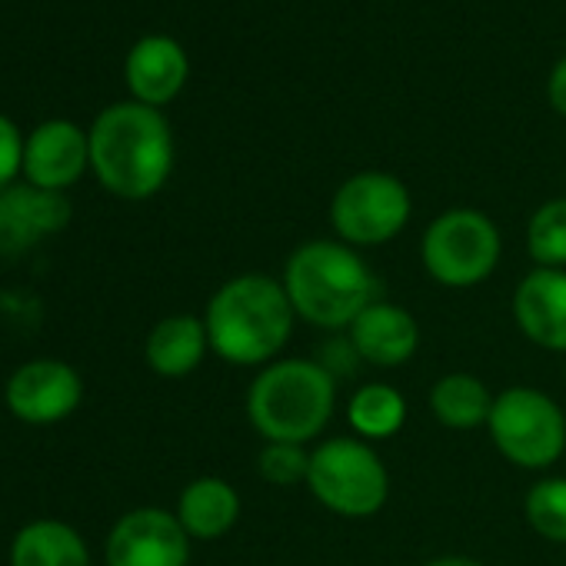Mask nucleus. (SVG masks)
<instances>
[{"label":"nucleus","instance_id":"23","mask_svg":"<svg viewBox=\"0 0 566 566\" xmlns=\"http://www.w3.org/2000/svg\"><path fill=\"white\" fill-rule=\"evenodd\" d=\"M307 470H311V450L301 443H263L256 453L260 480L283 490L307 483Z\"/></svg>","mask_w":566,"mask_h":566},{"label":"nucleus","instance_id":"14","mask_svg":"<svg viewBox=\"0 0 566 566\" xmlns=\"http://www.w3.org/2000/svg\"><path fill=\"white\" fill-rule=\"evenodd\" d=\"M71 223V200L61 190L18 184L0 190V253L31 250L41 237L61 233Z\"/></svg>","mask_w":566,"mask_h":566},{"label":"nucleus","instance_id":"24","mask_svg":"<svg viewBox=\"0 0 566 566\" xmlns=\"http://www.w3.org/2000/svg\"><path fill=\"white\" fill-rule=\"evenodd\" d=\"M24 140L21 127L0 114V190L14 187L18 174H24Z\"/></svg>","mask_w":566,"mask_h":566},{"label":"nucleus","instance_id":"7","mask_svg":"<svg viewBox=\"0 0 566 566\" xmlns=\"http://www.w3.org/2000/svg\"><path fill=\"white\" fill-rule=\"evenodd\" d=\"M486 433L496 453L530 473H543L566 453V413L536 387H506L493 397Z\"/></svg>","mask_w":566,"mask_h":566},{"label":"nucleus","instance_id":"10","mask_svg":"<svg viewBox=\"0 0 566 566\" xmlns=\"http://www.w3.org/2000/svg\"><path fill=\"white\" fill-rule=\"evenodd\" d=\"M84 400L81 374L64 360H31L18 367L4 387L8 410L34 427L67 420Z\"/></svg>","mask_w":566,"mask_h":566},{"label":"nucleus","instance_id":"2","mask_svg":"<svg viewBox=\"0 0 566 566\" xmlns=\"http://www.w3.org/2000/svg\"><path fill=\"white\" fill-rule=\"evenodd\" d=\"M297 321L327 331L347 334L350 324L377 301V276L364 253L344 240L317 237L291 250L280 273Z\"/></svg>","mask_w":566,"mask_h":566},{"label":"nucleus","instance_id":"15","mask_svg":"<svg viewBox=\"0 0 566 566\" xmlns=\"http://www.w3.org/2000/svg\"><path fill=\"white\" fill-rule=\"evenodd\" d=\"M187 74H190V61L184 48L167 34L140 38L127 51V61H124V77H127L134 101L157 107V111L184 91Z\"/></svg>","mask_w":566,"mask_h":566},{"label":"nucleus","instance_id":"11","mask_svg":"<svg viewBox=\"0 0 566 566\" xmlns=\"http://www.w3.org/2000/svg\"><path fill=\"white\" fill-rule=\"evenodd\" d=\"M91 167V137L74 120H44L24 140V177L41 190H67Z\"/></svg>","mask_w":566,"mask_h":566},{"label":"nucleus","instance_id":"25","mask_svg":"<svg viewBox=\"0 0 566 566\" xmlns=\"http://www.w3.org/2000/svg\"><path fill=\"white\" fill-rule=\"evenodd\" d=\"M546 94H549V104L559 117H566V57L553 67L549 74V84H546Z\"/></svg>","mask_w":566,"mask_h":566},{"label":"nucleus","instance_id":"6","mask_svg":"<svg viewBox=\"0 0 566 566\" xmlns=\"http://www.w3.org/2000/svg\"><path fill=\"white\" fill-rule=\"evenodd\" d=\"M500 256V227L476 207H450L437 213L420 240V263L427 276L447 291L480 287L496 273Z\"/></svg>","mask_w":566,"mask_h":566},{"label":"nucleus","instance_id":"4","mask_svg":"<svg viewBox=\"0 0 566 566\" xmlns=\"http://www.w3.org/2000/svg\"><path fill=\"white\" fill-rule=\"evenodd\" d=\"M263 443H314L337 410V374L314 357H280L256 370L243 400Z\"/></svg>","mask_w":566,"mask_h":566},{"label":"nucleus","instance_id":"9","mask_svg":"<svg viewBox=\"0 0 566 566\" xmlns=\"http://www.w3.org/2000/svg\"><path fill=\"white\" fill-rule=\"evenodd\" d=\"M104 556L107 566H187L190 536L174 510L137 506L114 523Z\"/></svg>","mask_w":566,"mask_h":566},{"label":"nucleus","instance_id":"5","mask_svg":"<svg viewBox=\"0 0 566 566\" xmlns=\"http://www.w3.org/2000/svg\"><path fill=\"white\" fill-rule=\"evenodd\" d=\"M311 496L334 516L370 520L390 500V470L374 443L360 437H327L311 447L307 483Z\"/></svg>","mask_w":566,"mask_h":566},{"label":"nucleus","instance_id":"18","mask_svg":"<svg viewBox=\"0 0 566 566\" xmlns=\"http://www.w3.org/2000/svg\"><path fill=\"white\" fill-rule=\"evenodd\" d=\"M493 397L496 394L476 374L453 370V374H443V377L433 380L430 410H433L440 427L467 433V430L486 427L490 410H493Z\"/></svg>","mask_w":566,"mask_h":566},{"label":"nucleus","instance_id":"26","mask_svg":"<svg viewBox=\"0 0 566 566\" xmlns=\"http://www.w3.org/2000/svg\"><path fill=\"white\" fill-rule=\"evenodd\" d=\"M420 566H483V563H480V559H473V556L447 553V556H433V559H427V563H420Z\"/></svg>","mask_w":566,"mask_h":566},{"label":"nucleus","instance_id":"8","mask_svg":"<svg viewBox=\"0 0 566 566\" xmlns=\"http://www.w3.org/2000/svg\"><path fill=\"white\" fill-rule=\"evenodd\" d=\"M413 200L400 177L384 170H360L347 177L331 200V223L337 240L370 250L403 233L410 223Z\"/></svg>","mask_w":566,"mask_h":566},{"label":"nucleus","instance_id":"20","mask_svg":"<svg viewBox=\"0 0 566 566\" xmlns=\"http://www.w3.org/2000/svg\"><path fill=\"white\" fill-rule=\"evenodd\" d=\"M407 413L410 410H407L403 390H397L394 384H384V380L360 384L347 403V423H350L354 437H360L367 443L394 440L403 430Z\"/></svg>","mask_w":566,"mask_h":566},{"label":"nucleus","instance_id":"19","mask_svg":"<svg viewBox=\"0 0 566 566\" xmlns=\"http://www.w3.org/2000/svg\"><path fill=\"white\" fill-rule=\"evenodd\" d=\"M11 566H91V549L71 523L34 520L18 530Z\"/></svg>","mask_w":566,"mask_h":566},{"label":"nucleus","instance_id":"1","mask_svg":"<svg viewBox=\"0 0 566 566\" xmlns=\"http://www.w3.org/2000/svg\"><path fill=\"white\" fill-rule=\"evenodd\" d=\"M210 354L230 367H266L287 350L297 314L280 276L237 273L223 280L203 311Z\"/></svg>","mask_w":566,"mask_h":566},{"label":"nucleus","instance_id":"3","mask_svg":"<svg viewBox=\"0 0 566 566\" xmlns=\"http://www.w3.org/2000/svg\"><path fill=\"white\" fill-rule=\"evenodd\" d=\"M91 137V170L120 200H147L164 190L174 170V134L157 107L120 101L97 114Z\"/></svg>","mask_w":566,"mask_h":566},{"label":"nucleus","instance_id":"13","mask_svg":"<svg viewBox=\"0 0 566 566\" xmlns=\"http://www.w3.org/2000/svg\"><path fill=\"white\" fill-rule=\"evenodd\" d=\"M347 340L360 364L397 370L410 364L420 350V324L417 317L394 304V301H374L347 331Z\"/></svg>","mask_w":566,"mask_h":566},{"label":"nucleus","instance_id":"21","mask_svg":"<svg viewBox=\"0 0 566 566\" xmlns=\"http://www.w3.org/2000/svg\"><path fill=\"white\" fill-rule=\"evenodd\" d=\"M523 240L533 266L566 270V197L539 203L526 220Z\"/></svg>","mask_w":566,"mask_h":566},{"label":"nucleus","instance_id":"22","mask_svg":"<svg viewBox=\"0 0 566 566\" xmlns=\"http://www.w3.org/2000/svg\"><path fill=\"white\" fill-rule=\"evenodd\" d=\"M523 516L539 539L566 546V476H539L523 496Z\"/></svg>","mask_w":566,"mask_h":566},{"label":"nucleus","instance_id":"17","mask_svg":"<svg viewBox=\"0 0 566 566\" xmlns=\"http://www.w3.org/2000/svg\"><path fill=\"white\" fill-rule=\"evenodd\" d=\"M177 520L187 530L190 539H220L227 536L240 513H243V500L237 493V486L223 476H197L190 480L180 496H177Z\"/></svg>","mask_w":566,"mask_h":566},{"label":"nucleus","instance_id":"12","mask_svg":"<svg viewBox=\"0 0 566 566\" xmlns=\"http://www.w3.org/2000/svg\"><path fill=\"white\" fill-rule=\"evenodd\" d=\"M513 321L533 347L566 354V270L533 266L513 291Z\"/></svg>","mask_w":566,"mask_h":566},{"label":"nucleus","instance_id":"16","mask_svg":"<svg viewBox=\"0 0 566 566\" xmlns=\"http://www.w3.org/2000/svg\"><path fill=\"white\" fill-rule=\"evenodd\" d=\"M210 354L207 324L197 314H170L154 324L144 344L147 367L164 380H184L190 377L203 357Z\"/></svg>","mask_w":566,"mask_h":566}]
</instances>
